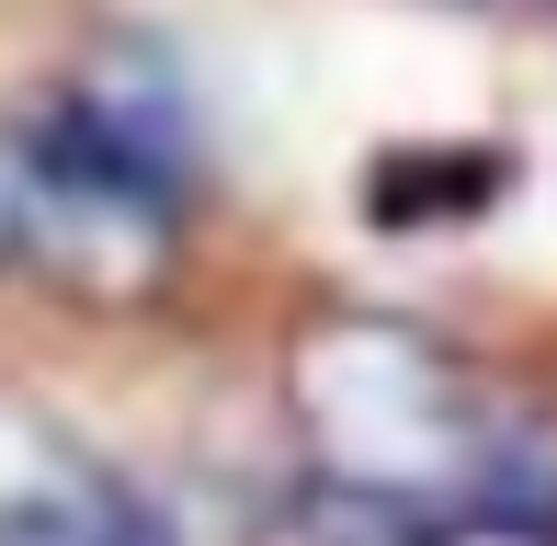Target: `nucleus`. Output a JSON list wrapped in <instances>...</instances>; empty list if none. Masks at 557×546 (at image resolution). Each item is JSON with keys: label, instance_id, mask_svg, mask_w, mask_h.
<instances>
[{"label": "nucleus", "instance_id": "2", "mask_svg": "<svg viewBox=\"0 0 557 546\" xmlns=\"http://www.w3.org/2000/svg\"><path fill=\"white\" fill-rule=\"evenodd\" d=\"M0 251H23V148H0Z\"/></svg>", "mask_w": 557, "mask_h": 546}, {"label": "nucleus", "instance_id": "1", "mask_svg": "<svg viewBox=\"0 0 557 546\" xmlns=\"http://www.w3.org/2000/svg\"><path fill=\"white\" fill-rule=\"evenodd\" d=\"M0 546H171V524L114 479H58L0 501Z\"/></svg>", "mask_w": 557, "mask_h": 546}]
</instances>
